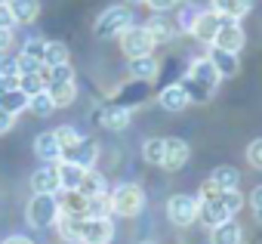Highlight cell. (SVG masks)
Instances as JSON below:
<instances>
[{
  "label": "cell",
  "mask_w": 262,
  "mask_h": 244,
  "mask_svg": "<svg viewBox=\"0 0 262 244\" xmlns=\"http://www.w3.org/2000/svg\"><path fill=\"white\" fill-rule=\"evenodd\" d=\"M194 198H198V216L207 226H219L225 219H234L237 210L244 207V195L237 189H213L210 182H204L201 195H194Z\"/></svg>",
  "instance_id": "1"
},
{
  "label": "cell",
  "mask_w": 262,
  "mask_h": 244,
  "mask_svg": "<svg viewBox=\"0 0 262 244\" xmlns=\"http://www.w3.org/2000/svg\"><path fill=\"white\" fill-rule=\"evenodd\" d=\"M219 74H216V68L210 65V59L204 56V59H194L191 65H188V71H185V77L179 80L182 84V90L188 93V102H210L213 99V93H216V87H219Z\"/></svg>",
  "instance_id": "2"
},
{
  "label": "cell",
  "mask_w": 262,
  "mask_h": 244,
  "mask_svg": "<svg viewBox=\"0 0 262 244\" xmlns=\"http://www.w3.org/2000/svg\"><path fill=\"white\" fill-rule=\"evenodd\" d=\"M108 207H111V213H117V216H139L142 213V207H145V192H142V186H136V182H120L111 195H108Z\"/></svg>",
  "instance_id": "3"
},
{
  "label": "cell",
  "mask_w": 262,
  "mask_h": 244,
  "mask_svg": "<svg viewBox=\"0 0 262 244\" xmlns=\"http://www.w3.org/2000/svg\"><path fill=\"white\" fill-rule=\"evenodd\" d=\"M129 25H133V13H129V7L126 4H114V7L99 13V19L93 25V34L108 40V37H120Z\"/></svg>",
  "instance_id": "4"
},
{
  "label": "cell",
  "mask_w": 262,
  "mask_h": 244,
  "mask_svg": "<svg viewBox=\"0 0 262 244\" xmlns=\"http://www.w3.org/2000/svg\"><path fill=\"white\" fill-rule=\"evenodd\" d=\"M25 219L34 229L56 226V219H59V201H56V195H31V201L25 207Z\"/></svg>",
  "instance_id": "5"
},
{
  "label": "cell",
  "mask_w": 262,
  "mask_h": 244,
  "mask_svg": "<svg viewBox=\"0 0 262 244\" xmlns=\"http://www.w3.org/2000/svg\"><path fill=\"white\" fill-rule=\"evenodd\" d=\"M155 40H151V34H148V28L145 25H129L123 34H120V50H123V56L126 59H139V56H151L155 53Z\"/></svg>",
  "instance_id": "6"
},
{
  "label": "cell",
  "mask_w": 262,
  "mask_h": 244,
  "mask_svg": "<svg viewBox=\"0 0 262 244\" xmlns=\"http://www.w3.org/2000/svg\"><path fill=\"white\" fill-rule=\"evenodd\" d=\"M167 216H170V222L173 226H191L194 219H198V198L194 195H185V192H179V195H170V201H167Z\"/></svg>",
  "instance_id": "7"
},
{
  "label": "cell",
  "mask_w": 262,
  "mask_h": 244,
  "mask_svg": "<svg viewBox=\"0 0 262 244\" xmlns=\"http://www.w3.org/2000/svg\"><path fill=\"white\" fill-rule=\"evenodd\" d=\"M114 226L108 216H86L80 219V244H111Z\"/></svg>",
  "instance_id": "8"
},
{
  "label": "cell",
  "mask_w": 262,
  "mask_h": 244,
  "mask_svg": "<svg viewBox=\"0 0 262 244\" xmlns=\"http://www.w3.org/2000/svg\"><path fill=\"white\" fill-rule=\"evenodd\" d=\"M244 40L247 37H244L241 22L237 19H222V25H219V31H216V37H213L210 47H219V50H228V53H241Z\"/></svg>",
  "instance_id": "9"
},
{
  "label": "cell",
  "mask_w": 262,
  "mask_h": 244,
  "mask_svg": "<svg viewBox=\"0 0 262 244\" xmlns=\"http://www.w3.org/2000/svg\"><path fill=\"white\" fill-rule=\"evenodd\" d=\"M145 99H148V80H136V77H129V84L117 87L114 96H111L114 105H123V108H129V111H133L136 105H142Z\"/></svg>",
  "instance_id": "10"
},
{
  "label": "cell",
  "mask_w": 262,
  "mask_h": 244,
  "mask_svg": "<svg viewBox=\"0 0 262 244\" xmlns=\"http://www.w3.org/2000/svg\"><path fill=\"white\" fill-rule=\"evenodd\" d=\"M188 158H191V149H188V143H185V139H179V136L164 139V161H161V167H164V170L176 173V170H182V167L188 164Z\"/></svg>",
  "instance_id": "11"
},
{
  "label": "cell",
  "mask_w": 262,
  "mask_h": 244,
  "mask_svg": "<svg viewBox=\"0 0 262 244\" xmlns=\"http://www.w3.org/2000/svg\"><path fill=\"white\" fill-rule=\"evenodd\" d=\"M31 189H34V195H59V192H62L59 170H56L53 161H43V164L31 173Z\"/></svg>",
  "instance_id": "12"
},
{
  "label": "cell",
  "mask_w": 262,
  "mask_h": 244,
  "mask_svg": "<svg viewBox=\"0 0 262 244\" xmlns=\"http://www.w3.org/2000/svg\"><path fill=\"white\" fill-rule=\"evenodd\" d=\"M219 25H222V16H219V13H213V10H201L188 34H191L194 40H201V44L210 47L213 37H216V31H219Z\"/></svg>",
  "instance_id": "13"
},
{
  "label": "cell",
  "mask_w": 262,
  "mask_h": 244,
  "mask_svg": "<svg viewBox=\"0 0 262 244\" xmlns=\"http://www.w3.org/2000/svg\"><path fill=\"white\" fill-rule=\"evenodd\" d=\"M62 158H65V161H74V164L83 167V170H93V164H96V158H99V143L80 136L77 146H71L68 152H62Z\"/></svg>",
  "instance_id": "14"
},
{
  "label": "cell",
  "mask_w": 262,
  "mask_h": 244,
  "mask_svg": "<svg viewBox=\"0 0 262 244\" xmlns=\"http://www.w3.org/2000/svg\"><path fill=\"white\" fill-rule=\"evenodd\" d=\"M56 201H59V213H62V216L86 219V204H90V198H83L77 189H62V195H59Z\"/></svg>",
  "instance_id": "15"
},
{
  "label": "cell",
  "mask_w": 262,
  "mask_h": 244,
  "mask_svg": "<svg viewBox=\"0 0 262 244\" xmlns=\"http://www.w3.org/2000/svg\"><path fill=\"white\" fill-rule=\"evenodd\" d=\"M99 124H102L105 130H111V133H120V130H126V127H129V108L108 102V105L99 111Z\"/></svg>",
  "instance_id": "16"
},
{
  "label": "cell",
  "mask_w": 262,
  "mask_h": 244,
  "mask_svg": "<svg viewBox=\"0 0 262 244\" xmlns=\"http://www.w3.org/2000/svg\"><path fill=\"white\" fill-rule=\"evenodd\" d=\"M210 65L216 68V74L219 77H234L237 71H241V59H237V53H228V50H219V47H210Z\"/></svg>",
  "instance_id": "17"
},
{
  "label": "cell",
  "mask_w": 262,
  "mask_h": 244,
  "mask_svg": "<svg viewBox=\"0 0 262 244\" xmlns=\"http://www.w3.org/2000/svg\"><path fill=\"white\" fill-rule=\"evenodd\" d=\"M158 102L164 111H185L191 102H188V93L182 90V84H167L161 93H158Z\"/></svg>",
  "instance_id": "18"
},
{
  "label": "cell",
  "mask_w": 262,
  "mask_h": 244,
  "mask_svg": "<svg viewBox=\"0 0 262 244\" xmlns=\"http://www.w3.org/2000/svg\"><path fill=\"white\" fill-rule=\"evenodd\" d=\"M7 7L13 10L16 25H31L40 16V0H7Z\"/></svg>",
  "instance_id": "19"
},
{
  "label": "cell",
  "mask_w": 262,
  "mask_h": 244,
  "mask_svg": "<svg viewBox=\"0 0 262 244\" xmlns=\"http://www.w3.org/2000/svg\"><path fill=\"white\" fill-rule=\"evenodd\" d=\"M47 93H50L56 108H65L77 99V84L74 80H56V84H47Z\"/></svg>",
  "instance_id": "20"
},
{
  "label": "cell",
  "mask_w": 262,
  "mask_h": 244,
  "mask_svg": "<svg viewBox=\"0 0 262 244\" xmlns=\"http://www.w3.org/2000/svg\"><path fill=\"white\" fill-rule=\"evenodd\" d=\"M77 192L83 198H102V195H108V179L99 170H86L83 179H80V186H77Z\"/></svg>",
  "instance_id": "21"
},
{
  "label": "cell",
  "mask_w": 262,
  "mask_h": 244,
  "mask_svg": "<svg viewBox=\"0 0 262 244\" xmlns=\"http://www.w3.org/2000/svg\"><path fill=\"white\" fill-rule=\"evenodd\" d=\"M241 226L234 219H225L219 226H210V244H241Z\"/></svg>",
  "instance_id": "22"
},
{
  "label": "cell",
  "mask_w": 262,
  "mask_h": 244,
  "mask_svg": "<svg viewBox=\"0 0 262 244\" xmlns=\"http://www.w3.org/2000/svg\"><path fill=\"white\" fill-rule=\"evenodd\" d=\"M158 71H161V65H158V59L155 56H139V59H129V77H136V80H155L158 77Z\"/></svg>",
  "instance_id": "23"
},
{
  "label": "cell",
  "mask_w": 262,
  "mask_h": 244,
  "mask_svg": "<svg viewBox=\"0 0 262 244\" xmlns=\"http://www.w3.org/2000/svg\"><path fill=\"white\" fill-rule=\"evenodd\" d=\"M253 7V0H213V13L222 19H244Z\"/></svg>",
  "instance_id": "24"
},
{
  "label": "cell",
  "mask_w": 262,
  "mask_h": 244,
  "mask_svg": "<svg viewBox=\"0 0 262 244\" xmlns=\"http://www.w3.org/2000/svg\"><path fill=\"white\" fill-rule=\"evenodd\" d=\"M34 155L40 158V161H59L62 158V149H59V143H56V133L50 130V133H40L37 139H34Z\"/></svg>",
  "instance_id": "25"
},
{
  "label": "cell",
  "mask_w": 262,
  "mask_h": 244,
  "mask_svg": "<svg viewBox=\"0 0 262 244\" xmlns=\"http://www.w3.org/2000/svg\"><path fill=\"white\" fill-rule=\"evenodd\" d=\"M148 34H151V40L155 44H170L173 40V34H176V25L170 22V19H164V13H158L155 19H148Z\"/></svg>",
  "instance_id": "26"
},
{
  "label": "cell",
  "mask_w": 262,
  "mask_h": 244,
  "mask_svg": "<svg viewBox=\"0 0 262 244\" xmlns=\"http://www.w3.org/2000/svg\"><path fill=\"white\" fill-rule=\"evenodd\" d=\"M56 170H59V182H62V189H77L80 186V179H83V167H77L74 161H65V158H59L56 161Z\"/></svg>",
  "instance_id": "27"
},
{
  "label": "cell",
  "mask_w": 262,
  "mask_h": 244,
  "mask_svg": "<svg viewBox=\"0 0 262 244\" xmlns=\"http://www.w3.org/2000/svg\"><path fill=\"white\" fill-rule=\"evenodd\" d=\"M213 189H237L241 186V173L234 170V167H228V164H222V167H216L213 173H210V179H207Z\"/></svg>",
  "instance_id": "28"
},
{
  "label": "cell",
  "mask_w": 262,
  "mask_h": 244,
  "mask_svg": "<svg viewBox=\"0 0 262 244\" xmlns=\"http://www.w3.org/2000/svg\"><path fill=\"white\" fill-rule=\"evenodd\" d=\"M0 108H7V111L16 117L19 111H25V108H28V96H25L19 87H10L7 93H0Z\"/></svg>",
  "instance_id": "29"
},
{
  "label": "cell",
  "mask_w": 262,
  "mask_h": 244,
  "mask_svg": "<svg viewBox=\"0 0 262 244\" xmlns=\"http://www.w3.org/2000/svg\"><path fill=\"white\" fill-rule=\"evenodd\" d=\"M56 229H59V238H62V241H68V244H80V219H74V216H62V213H59Z\"/></svg>",
  "instance_id": "30"
},
{
  "label": "cell",
  "mask_w": 262,
  "mask_h": 244,
  "mask_svg": "<svg viewBox=\"0 0 262 244\" xmlns=\"http://www.w3.org/2000/svg\"><path fill=\"white\" fill-rule=\"evenodd\" d=\"M68 59H71V53L62 40H47V50H43V65L47 68L50 65H65Z\"/></svg>",
  "instance_id": "31"
},
{
  "label": "cell",
  "mask_w": 262,
  "mask_h": 244,
  "mask_svg": "<svg viewBox=\"0 0 262 244\" xmlns=\"http://www.w3.org/2000/svg\"><path fill=\"white\" fill-rule=\"evenodd\" d=\"M28 111H31V114H37V117H50V114L56 111V105H53L50 93H47V90H40V93L28 96Z\"/></svg>",
  "instance_id": "32"
},
{
  "label": "cell",
  "mask_w": 262,
  "mask_h": 244,
  "mask_svg": "<svg viewBox=\"0 0 262 244\" xmlns=\"http://www.w3.org/2000/svg\"><path fill=\"white\" fill-rule=\"evenodd\" d=\"M47 71V68H43ZM43 71H37V74H19V90L25 93V96H34V93H40V90H47V77H43Z\"/></svg>",
  "instance_id": "33"
},
{
  "label": "cell",
  "mask_w": 262,
  "mask_h": 244,
  "mask_svg": "<svg viewBox=\"0 0 262 244\" xmlns=\"http://www.w3.org/2000/svg\"><path fill=\"white\" fill-rule=\"evenodd\" d=\"M142 158H145L148 164H158V167H161V161H164V139H161V136L145 139V143H142Z\"/></svg>",
  "instance_id": "34"
},
{
  "label": "cell",
  "mask_w": 262,
  "mask_h": 244,
  "mask_svg": "<svg viewBox=\"0 0 262 244\" xmlns=\"http://www.w3.org/2000/svg\"><path fill=\"white\" fill-rule=\"evenodd\" d=\"M53 133H56V143H59V149H62V152H68V149H71V146H77V139H80V133H77L74 127H68V124H65V127H56Z\"/></svg>",
  "instance_id": "35"
},
{
  "label": "cell",
  "mask_w": 262,
  "mask_h": 244,
  "mask_svg": "<svg viewBox=\"0 0 262 244\" xmlns=\"http://www.w3.org/2000/svg\"><path fill=\"white\" fill-rule=\"evenodd\" d=\"M43 50H47V40H40V37H28V40H25V47H22V56L43 62Z\"/></svg>",
  "instance_id": "36"
},
{
  "label": "cell",
  "mask_w": 262,
  "mask_h": 244,
  "mask_svg": "<svg viewBox=\"0 0 262 244\" xmlns=\"http://www.w3.org/2000/svg\"><path fill=\"white\" fill-rule=\"evenodd\" d=\"M185 10L179 13V19H176V31H191V25H194V19H198V13L201 10H194L191 4H182Z\"/></svg>",
  "instance_id": "37"
},
{
  "label": "cell",
  "mask_w": 262,
  "mask_h": 244,
  "mask_svg": "<svg viewBox=\"0 0 262 244\" xmlns=\"http://www.w3.org/2000/svg\"><path fill=\"white\" fill-rule=\"evenodd\" d=\"M247 164H250L253 170H259V173H262V136H259V139H253V143L247 146Z\"/></svg>",
  "instance_id": "38"
},
{
  "label": "cell",
  "mask_w": 262,
  "mask_h": 244,
  "mask_svg": "<svg viewBox=\"0 0 262 244\" xmlns=\"http://www.w3.org/2000/svg\"><path fill=\"white\" fill-rule=\"evenodd\" d=\"M0 74L19 84V59H16V56H7V53H4V59H0Z\"/></svg>",
  "instance_id": "39"
},
{
  "label": "cell",
  "mask_w": 262,
  "mask_h": 244,
  "mask_svg": "<svg viewBox=\"0 0 262 244\" xmlns=\"http://www.w3.org/2000/svg\"><path fill=\"white\" fill-rule=\"evenodd\" d=\"M16 59H19V74H37V71H43V68H47L43 62H37V59H28V56H22V53H19Z\"/></svg>",
  "instance_id": "40"
},
{
  "label": "cell",
  "mask_w": 262,
  "mask_h": 244,
  "mask_svg": "<svg viewBox=\"0 0 262 244\" xmlns=\"http://www.w3.org/2000/svg\"><path fill=\"white\" fill-rule=\"evenodd\" d=\"M250 207H253V216H256V222L262 226V186H256V189L250 192Z\"/></svg>",
  "instance_id": "41"
},
{
  "label": "cell",
  "mask_w": 262,
  "mask_h": 244,
  "mask_svg": "<svg viewBox=\"0 0 262 244\" xmlns=\"http://www.w3.org/2000/svg\"><path fill=\"white\" fill-rule=\"evenodd\" d=\"M13 124H16V117H13L7 108H0V136L10 133V130H13Z\"/></svg>",
  "instance_id": "42"
},
{
  "label": "cell",
  "mask_w": 262,
  "mask_h": 244,
  "mask_svg": "<svg viewBox=\"0 0 262 244\" xmlns=\"http://www.w3.org/2000/svg\"><path fill=\"white\" fill-rule=\"evenodd\" d=\"M10 47H13V28H0V56L10 53Z\"/></svg>",
  "instance_id": "43"
},
{
  "label": "cell",
  "mask_w": 262,
  "mask_h": 244,
  "mask_svg": "<svg viewBox=\"0 0 262 244\" xmlns=\"http://www.w3.org/2000/svg\"><path fill=\"white\" fill-rule=\"evenodd\" d=\"M16 25V19H13V10L7 7V4H0V28H13Z\"/></svg>",
  "instance_id": "44"
},
{
  "label": "cell",
  "mask_w": 262,
  "mask_h": 244,
  "mask_svg": "<svg viewBox=\"0 0 262 244\" xmlns=\"http://www.w3.org/2000/svg\"><path fill=\"white\" fill-rule=\"evenodd\" d=\"M145 4H148L155 13H167V10H173V7H176V0H145Z\"/></svg>",
  "instance_id": "45"
},
{
  "label": "cell",
  "mask_w": 262,
  "mask_h": 244,
  "mask_svg": "<svg viewBox=\"0 0 262 244\" xmlns=\"http://www.w3.org/2000/svg\"><path fill=\"white\" fill-rule=\"evenodd\" d=\"M4 244H34V241H31V238H25V235H10Z\"/></svg>",
  "instance_id": "46"
},
{
  "label": "cell",
  "mask_w": 262,
  "mask_h": 244,
  "mask_svg": "<svg viewBox=\"0 0 262 244\" xmlns=\"http://www.w3.org/2000/svg\"><path fill=\"white\" fill-rule=\"evenodd\" d=\"M10 87H16V80H10V77H4V74H0V93H7Z\"/></svg>",
  "instance_id": "47"
},
{
  "label": "cell",
  "mask_w": 262,
  "mask_h": 244,
  "mask_svg": "<svg viewBox=\"0 0 262 244\" xmlns=\"http://www.w3.org/2000/svg\"><path fill=\"white\" fill-rule=\"evenodd\" d=\"M126 4H145V0H126Z\"/></svg>",
  "instance_id": "48"
},
{
  "label": "cell",
  "mask_w": 262,
  "mask_h": 244,
  "mask_svg": "<svg viewBox=\"0 0 262 244\" xmlns=\"http://www.w3.org/2000/svg\"><path fill=\"white\" fill-rule=\"evenodd\" d=\"M139 244H158V241H139Z\"/></svg>",
  "instance_id": "49"
},
{
  "label": "cell",
  "mask_w": 262,
  "mask_h": 244,
  "mask_svg": "<svg viewBox=\"0 0 262 244\" xmlns=\"http://www.w3.org/2000/svg\"><path fill=\"white\" fill-rule=\"evenodd\" d=\"M176 4H191V0H176Z\"/></svg>",
  "instance_id": "50"
},
{
  "label": "cell",
  "mask_w": 262,
  "mask_h": 244,
  "mask_svg": "<svg viewBox=\"0 0 262 244\" xmlns=\"http://www.w3.org/2000/svg\"><path fill=\"white\" fill-rule=\"evenodd\" d=\"M0 4H7V0H0Z\"/></svg>",
  "instance_id": "51"
}]
</instances>
